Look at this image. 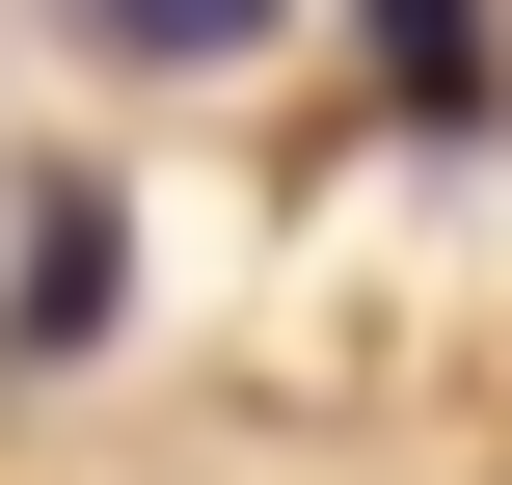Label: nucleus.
<instances>
[{"mask_svg": "<svg viewBox=\"0 0 512 485\" xmlns=\"http://www.w3.org/2000/svg\"><path fill=\"white\" fill-rule=\"evenodd\" d=\"M81 27H108V54H135V81H216V54H270V27H297V0H81Z\"/></svg>", "mask_w": 512, "mask_h": 485, "instance_id": "1", "label": "nucleus"}, {"mask_svg": "<svg viewBox=\"0 0 512 485\" xmlns=\"http://www.w3.org/2000/svg\"><path fill=\"white\" fill-rule=\"evenodd\" d=\"M378 81L405 108H486V0H378Z\"/></svg>", "mask_w": 512, "mask_h": 485, "instance_id": "2", "label": "nucleus"}]
</instances>
